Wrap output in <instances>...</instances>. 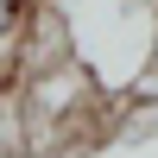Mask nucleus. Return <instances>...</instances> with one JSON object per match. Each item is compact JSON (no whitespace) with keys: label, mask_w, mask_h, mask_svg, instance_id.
I'll return each mask as SVG.
<instances>
[{"label":"nucleus","mask_w":158,"mask_h":158,"mask_svg":"<svg viewBox=\"0 0 158 158\" xmlns=\"http://www.w3.org/2000/svg\"><path fill=\"white\" fill-rule=\"evenodd\" d=\"M13 19H19V0H0V32H6Z\"/></svg>","instance_id":"1"}]
</instances>
